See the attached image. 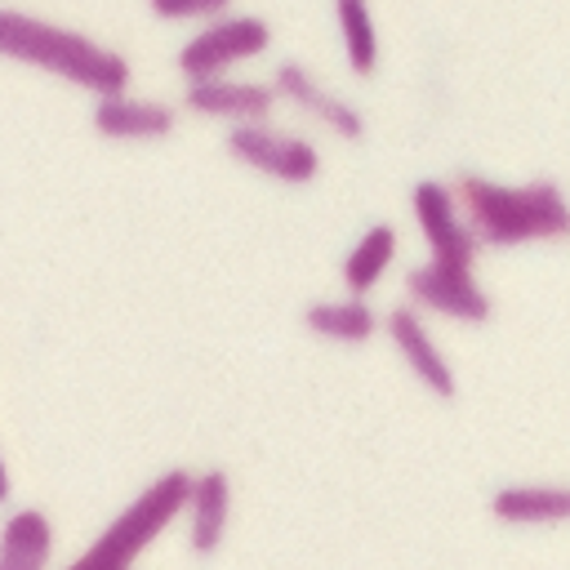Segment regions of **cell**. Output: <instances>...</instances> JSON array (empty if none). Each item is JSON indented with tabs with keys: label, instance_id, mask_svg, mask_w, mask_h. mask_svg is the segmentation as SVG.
<instances>
[{
	"label": "cell",
	"instance_id": "e0dca14e",
	"mask_svg": "<svg viewBox=\"0 0 570 570\" xmlns=\"http://www.w3.org/2000/svg\"><path fill=\"white\" fill-rule=\"evenodd\" d=\"M334 18H338L347 67L356 76H374V67H379V31H374L370 0H334Z\"/></svg>",
	"mask_w": 570,
	"mask_h": 570
},
{
	"label": "cell",
	"instance_id": "3957f363",
	"mask_svg": "<svg viewBox=\"0 0 570 570\" xmlns=\"http://www.w3.org/2000/svg\"><path fill=\"white\" fill-rule=\"evenodd\" d=\"M187 481H191V468H165L151 485H142L98 534L94 543L67 561L62 570H134L138 557L183 517V503H187Z\"/></svg>",
	"mask_w": 570,
	"mask_h": 570
},
{
	"label": "cell",
	"instance_id": "6da1fadb",
	"mask_svg": "<svg viewBox=\"0 0 570 570\" xmlns=\"http://www.w3.org/2000/svg\"><path fill=\"white\" fill-rule=\"evenodd\" d=\"M450 191H454V205H459L468 232L476 236V245L517 249V245L570 236V205L552 178L499 183L485 174H459L450 183Z\"/></svg>",
	"mask_w": 570,
	"mask_h": 570
},
{
	"label": "cell",
	"instance_id": "5bb4252c",
	"mask_svg": "<svg viewBox=\"0 0 570 570\" xmlns=\"http://www.w3.org/2000/svg\"><path fill=\"white\" fill-rule=\"evenodd\" d=\"M53 543L58 534L45 508H13L0 521V570H49Z\"/></svg>",
	"mask_w": 570,
	"mask_h": 570
},
{
	"label": "cell",
	"instance_id": "8992f818",
	"mask_svg": "<svg viewBox=\"0 0 570 570\" xmlns=\"http://www.w3.org/2000/svg\"><path fill=\"white\" fill-rule=\"evenodd\" d=\"M405 303L414 312H436V316H450V321H463V325H485L494 316V298L490 289L468 272V267H445V263H414L405 272Z\"/></svg>",
	"mask_w": 570,
	"mask_h": 570
},
{
	"label": "cell",
	"instance_id": "8fae6325",
	"mask_svg": "<svg viewBox=\"0 0 570 570\" xmlns=\"http://www.w3.org/2000/svg\"><path fill=\"white\" fill-rule=\"evenodd\" d=\"M272 89H276V98H289L294 107H303L312 120H321L343 142H361L365 138V116L347 98H338L334 89H325L303 62H281L276 76H272Z\"/></svg>",
	"mask_w": 570,
	"mask_h": 570
},
{
	"label": "cell",
	"instance_id": "ac0fdd59",
	"mask_svg": "<svg viewBox=\"0 0 570 570\" xmlns=\"http://www.w3.org/2000/svg\"><path fill=\"white\" fill-rule=\"evenodd\" d=\"M147 9L156 13V18H165V22H209V18H218V13H227L232 9V0H147Z\"/></svg>",
	"mask_w": 570,
	"mask_h": 570
},
{
	"label": "cell",
	"instance_id": "30bf717a",
	"mask_svg": "<svg viewBox=\"0 0 570 570\" xmlns=\"http://www.w3.org/2000/svg\"><path fill=\"white\" fill-rule=\"evenodd\" d=\"M89 125H94V134H102L111 142H160V138L174 134L178 111L169 102H160V98H134L125 89V94L94 98Z\"/></svg>",
	"mask_w": 570,
	"mask_h": 570
},
{
	"label": "cell",
	"instance_id": "4fadbf2b",
	"mask_svg": "<svg viewBox=\"0 0 570 570\" xmlns=\"http://www.w3.org/2000/svg\"><path fill=\"white\" fill-rule=\"evenodd\" d=\"M490 517L503 525H566L570 490L557 481H517L490 494Z\"/></svg>",
	"mask_w": 570,
	"mask_h": 570
},
{
	"label": "cell",
	"instance_id": "52a82bcc",
	"mask_svg": "<svg viewBox=\"0 0 570 570\" xmlns=\"http://www.w3.org/2000/svg\"><path fill=\"white\" fill-rule=\"evenodd\" d=\"M410 214H414V227L428 245V258L432 263H445V267H476L481 258V245L476 236L468 232L459 205H454V191L450 183L441 178H419L410 187Z\"/></svg>",
	"mask_w": 570,
	"mask_h": 570
},
{
	"label": "cell",
	"instance_id": "7a4b0ae2",
	"mask_svg": "<svg viewBox=\"0 0 570 570\" xmlns=\"http://www.w3.org/2000/svg\"><path fill=\"white\" fill-rule=\"evenodd\" d=\"M0 58L49 71V76H58V80H67L94 98L125 94L129 76H134V67L120 49H111V45H102L76 27L9 9V4H0Z\"/></svg>",
	"mask_w": 570,
	"mask_h": 570
},
{
	"label": "cell",
	"instance_id": "ba28073f",
	"mask_svg": "<svg viewBox=\"0 0 570 570\" xmlns=\"http://www.w3.org/2000/svg\"><path fill=\"white\" fill-rule=\"evenodd\" d=\"M379 330L392 338V347L401 352L405 370H410L436 401H454V392H459L454 365L445 361L441 343L432 338L423 312H414L410 303H396V307H387V316H379Z\"/></svg>",
	"mask_w": 570,
	"mask_h": 570
},
{
	"label": "cell",
	"instance_id": "d6986e66",
	"mask_svg": "<svg viewBox=\"0 0 570 570\" xmlns=\"http://www.w3.org/2000/svg\"><path fill=\"white\" fill-rule=\"evenodd\" d=\"M9 490H13V481H9V463H4V454H0V503H9Z\"/></svg>",
	"mask_w": 570,
	"mask_h": 570
},
{
	"label": "cell",
	"instance_id": "9c48e42d",
	"mask_svg": "<svg viewBox=\"0 0 570 570\" xmlns=\"http://www.w3.org/2000/svg\"><path fill=\"white\" fill-rule=\"evenodd\" d=\"M276 89L272 80H240V76H209V80H187L183 89V107L209 120H227V125H254V120H272L276 111Z\"/></svg>",
	"mask_w": 570,
	"mask_h": 570
},
{
	"label": "cell",
	"instance_id": "7c38bea8",
	"mask_svg": "<svg viewBox=\"0 0 570 570\" xmlns=\"http://www.w3.org/2000/svg\"><path fill=\"white\" fill-rule=\"evenodd\" d=\"M187 548L191 557H214L227 539V521H232V476L223 468H200L187 481Z\"/></svg>",
	"mask_w": 570,
	"mask_h": 570
},
{
	"label": "cell",
	"instance_id": "9a60e30c",
	"mask_svg": "<svg viewBox=\"0 0 570 570\" xmlns=\"http://www.w3.org/2000/svg\"><path fill=\"white\" fill-rule=\"evenodd\" d=\"M396 245H401V236H396L392 223H370V227L352 240V249L343 254V263H338L343 289H347L352 298H365V294L387 276V267L396 263Z\"/></svg>",
	"mask_w": 570,
	"mask_h": 570
},
{
	"label": "cell",
	"instance_id": "2e32d148",
	"mask_svg": "<svg viewBox=\"0 0 570 570\" xmlns=\"http://www.w3.org/2000/svg\"><path fill=\"white\" fill-rule=\"evenodd\" d=\"M303 325L307 334L316 338H330V343H370L379 334V312L365 303V298H312L303 307Z\"/></svg>",
	"mask_w": 570,
	"mask_h": 570
},
{
	"label": "cell",
	"instance_id": "5b68a950",
	"mask_svg": "<svg viewBox=\"0 0 570 570\" xmlns=\"http://www.w3.org/2000/svg\"><path fill=\"white\" fill-rule=\"evenodd\" d=\"M227 156L245 169H258L276 183L289 187H307L321 174V147L307 142L303 134H285L272 120H254V125H232L223 138Z\"/></svg>",
	"mask_w": 570,
	"mask_h": 570
},
{
	"label": "cell",
	"instance_id": "277c9868",
	"mask_svg": "<svg viewBox=\"0 0 570 570\" xmlns=\"http://www.w3.org/2000/svg\"><path fill=\"white\" fill-rule=\"evenodd\" d=\"M272 49V22L258 13H218L196 36L178 45V71L183 80H209L227 76L232 67L258 58Z\"/></svg>",
	"mask_w": 570,
	"mask_h": 570
}]
</instances>
